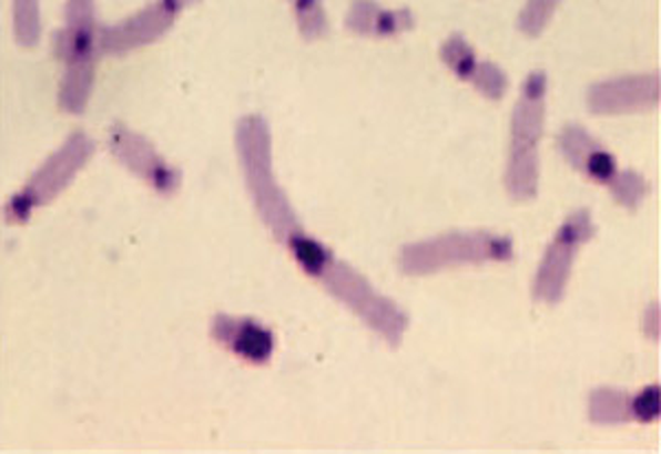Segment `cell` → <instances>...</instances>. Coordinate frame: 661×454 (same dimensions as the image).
<instances>
[{"label":"cell","mask_w":661,"mask_h":454,"mask_svg":"<svg viewBox=\"0 0 661 454\" xmlns=\"http://www.w3.org/2000/svg\"><path fill=\"white\" fill-rule=\"evenodd\" d=\"M234 142L243 177L258 217L278 240L289 243L296 234H303V224L292 202L276 184L272 131L267 120L261 115L241 117L236 124Z\"/></svg>","instance_id":"obj_1"},{"label":"cell","mask_w":661,"mask_h":454,"mask_svg":"<svg viewBox=\"0 0 661 454\" xmlns=\"http://www.w3.org/2000/svg\"><path fill=\"white\" fill-rule=\"evenodd\" d=\"M513 243L490 231H448L410 243L399 254V267L408 276H426L455 265H481L511 260Z\"/></svg>","instance_id":"obj_2"},{"label":"cell","mask_w":661,"mask_h":454,"mask_svg":"<svg viewBox=\"0 0 661 454\" xmlns=\"http://www.w3.org/2000/svg\"><path fill=\"white\" fill-rule=\"evenodd\" d=\"M318 278L342 305H346L393 349L401 344L410 324L408 313L397 302L379 293L357 269L333 258Z\"/></svg>","instance_id":"obj_3"},{"label":"cell","mask_w":661,"mask_h":454,"mask_svg":"<svg viewBox=\"0 0 661 454\" xmlns=\"http://www.w3.org/2000/svg\"><path fill=\"white\" fill-rule=\"evenodd\" d=\"M95 153V142L78 131L73 133L60 151H55L42 168L29 179V184L4 206V219L11 224H22L29 219V215L53 202L78 175L80 168H84Z\"/></svg>","instance_id":"obj_4"},{"label":"cell","mask_w":661,"mask_h":454,"mask_svg":"<svg viewBox=\"0 0 661 454\" xmlns=\"http://www.w3.org/2000/svg\"><path fill=\"white\" fill-rule=\"evenodd\" d=\"M547 115V73H531L520 91L511 115V151L505 175L518 184H531L540 177L538 142Z\"/></svg>","instance_id":"obj_5"},{"label":"cell","mask_w":661,"mask_h":454,"mask_svg":"<svg viewBox=\"0 0 661 454\" xmlns=\"http://www.w3.org/2000/svg\"><path fill=\"white\" fill-rule=\"evenodd\" d=\"M593 234H596V224L589 210H578L562 224L558 234L553 236L551 245L547 247L540 260V267L536 271L533 289H531V296L536 302H547V305L562 302L571 278L573 258L578 249L593 238Z\"/></svg>","instance_id":"obj_6"},{"label":"cell","mask_w":661,"mask_h":454,"mask_svg":"<svg viewBox=\"0 0 661 454\" xmlns=\"http://www.w3.org/2000/svg\"><path fill=\"white\" fill-rule=\"evenodd\" d=\"M109 148L120 164L146 179L160 195L172 197L179 193L181 171L170 166L144 135L124 124H115L109 135Z\"/></svg>","instance_id":"obj_7"},{"label":"cell","mask_w":661,"mask_h":454,"mask_svg":"<svg viewBox=\"0 0 661 454\" xmlns=\"http://www.w3.org/2000/svg\"><path fill=\"white\" fill-rule=\"evenodd\" d=\"M183 2H151L140 13L131 16L129 20L111 27L98 29V53H113L122 55L138 47L151 44L160 40L165 31L174 24Z\"/></svg>","instance_id":"obj_8"},{"label":"cell","mask_w":661,"mask_h":454,"mask_svg":"<svg viewBox=\"0 0 661 454\" xmlns=\"http://www.w3.org/2000/svg\"><path fill=\"white\" fill-rule=\"evenodd\" d=\"M660 86L658 71L596 82L587 91V106L596 115H624L649 111L660 104Z\"/></svg>","instance_id":"obj_9"},{"label":"cell","mask_w":661,"mask_h":454,"mask_svg":"<svg viewBox=\"0 0 661 454\" xmlns=\"http://www.w3.org/2000/svg\"><path fill=\"white\" fill-rule=\"evenodd\" d=\"M212 336L223 347L232 349L236 355L254 364H265L274 353L272 331L250 318H232L218 313L212 324Z\"/></svg>","instance_id":"obj_10"},{"label":"cell","mask_w":661,"mask_h":454,"mask_svg":"<svg viewBox=\"0 0 661 454\" xmlns=\"http://www.w3.org/2000/svg\"><path fill=\"white\" fill-rule=\"evenodd\" d=\"M346 27L357 35H397L415 27L410 9L388 11L375 2H355L346 13Z\"/></svg>","instance_id":"obj_11"},{"label":"cell","mask_w":661,"mask_h":454,"mask_svg":"<svg viewBox=\"0 0 661 454\" xmlns=\"http://www.w3.org/2000/svg\"><path fill=\"white\" fill-rule=\"evenodd\" d=\"M93 82H95V60H80L73 64H67L58 102L60 109L73 115L84 113L89 97L93 93Z\"/></svg>","instance_id":"obj_12"},{"label":"cell","mask_w":661,"mask_h":454,"mask_svg":"<svg viewBox=\"0 0 661 454\" xmlns=\"http://www.w3.org/2000/svg\"><path fill=\"white\" fill-rule=\"evenodd\" d=\"M631 398L616 389H596L589 395V420L598 426L627 424L631 420Z\"/></svg>","instance_id":"obj_13"},{"label":"cell","mask_w":661,"mask_h":454,"mask_svg":"<svg viewBox=\"0 0 661 454\" xmlns=\"http://www.w3.org/2000/svg\"><path fill=\"white\" fill-rule=\"evenodd\" d=\"M558 148L562 153V157L580 173L587 171L589 162L604 148L587 128L578 126V124H569L565 126V131L558 137Z\"/></svg>","instance_id":"obj_14"},{"label":"cell","mask_w":661,"mask_h":454,"mask_svg":"<svg viewBox=\"0 0 661 454\" xmlns=\"http://www.w3.org/2000/svg\"><path fill=\"white\" fill-rule=\"evenodd\" d=\"M289 249L294 251L296 260L301 262V267L309 274V276H321L325 271V267L329 265L330 260L335 258L330 254V249H327L321 240L307 236L305 231L303 234H296L289 243Z\"/></svg>","instance_id":"obj_15"},{"label":"cell","mask_w":661,"mask_h":454,"mask_svg":"<svg viewBox=\"0 0 661 454\" xmlns=\"http://www.w3.org/2000/svg\"><path fill=\"white\" fill-rule=\"evenodd\" d=\"M609 186H611V195H613V199H616L620 206H624L627 210H631V213H635V210L640 208V204H642V202L649 197V193H651L649 182H647L640 173H635V171L618 173Z\"/></svg>","instance_id":"obj_16"},{"label":"cell","mask_w":661,"mask_h":454,"mask_svg":"<svg viewBox=\"0 0 661 454\" xmlns=\"http://www.w3.org/2000/svg\"><path fill=\"white\" fill-rule=\"evenodd\" d=\"M13 35L20 47L33 49L42 35L40 4L38 2H16L13 4Z\"/></svg>","instance_id":"obj_17"},{"label":"cell","mask_w":661,"mask_h":454,"mask_svg":"<svg viewBox=\"0 0 661 454\" xmlns=\"http://www.w3.org/2000/svg\"><path fill=\"white\" fill-rule=\"evenodd\" d=\"M441 60L461 80H472V75L477 71V64H479L477 58H475L472 47L461 35H452V38H448L444 42V47H441Z\"/></svg>","instance_id":"obj_18"},{"label":"cell","mask_w":661,"mask_h":454,"mask_svg":"<svg viewBox=\"0 0 661 454\" xmlns=\"http://www.w3.org/2000/svg\"><path fill=\"white\" fill-rule=\"evenodd\" d=\"M296 9V20L301 27V33L305 40H318L325 38L329 31V22H327V13L325 7L316 0H301L294 4Z\"/></svg>","instance_id":"obj_19"},{"label":"cell","mask_w":661,"mask_h":454,"mask_svg":"<svg viewBox=\"0 0 661 454\" xmlns=\"http://www.w3.org/2000/svg\"><path fill=\"white\" fill-rule=\"evenodd\" d=\"M472 84L486 97L498 102V100H502V95L507 91V75L502 73V69L498 64H495V62H479L477 64V71L472 75Z\"/></svg>","instance_id":"obj_20"},{"label":"cell","mask_w":661,"mask_h":454,"mask_svg":"<svg viewBox=\"0 0 661 454\" xmlns=\"http://www.w3.org/2000/svg\"><path fill=\"white\" fill-rule=\"evenodd\" d=\"M556 9H558V2H529L518 16V29L531 38L540 35L549 24L551 16L556 13Z\"/></svg>","instance_id":"obj_21"},{"label":"cell","mask_w":661,"mask_h":454,"mask_svg":"<svg viewBox=\"0 0 661 454\" xmlns=\"http://www.w3.org/2000/svg\"><path fill=\"white\" fill-rule=\"evenodd\" d=\"M631 415L644 424L660 417V386H649L631 400Z\"/></svg>","instance_id":"obj_22"},{"label":"cell","mask_w":661,"mask_h":454,"mask_svg":"<svg viewBox=\"0 0 661 454\" xmlns=\"http://www.w3.org/2000/svg\"><path fill=\"white\" fill-rule=\"evenodd\" d=\"M644 333L651 338H660V305H651V309L644 316Z\"/></svg>","instance_id":"obj_23"}]
</instances>
